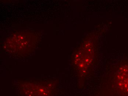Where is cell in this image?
Instances as JSON below:
<instances>
[{
  "label": "cell",
  "mask_w": 128,
  "mask_h": 96,
  "mask_svg": "<svg viewBox=\"0 0 128 96\" xmlns=\"http://www.w3.org/2000/svg\"><path fill=\"white\" fill-rule=\"evenodd\" d=\"M102 96H128V65L119 66L103 86Z\"/></svg>",
  "instance_id": "1"
},
{
  "label": "cell",
  "mask_w": 128,
  "mask_h": 96,
  "mask_svg": "<svg viewBox=\"0 0 128 96\" xmlns=\"http://www.w3.org/2000/svg\"><path fill=\"white\" fill-rule=\"evenodd\" d=\"M86 49L83 48L77 54L75 57V64L82 73H86L91 67L94 58V49L93 46H85Z\"/></svg>",
  "instance_id": "2"
}]
</instances>
